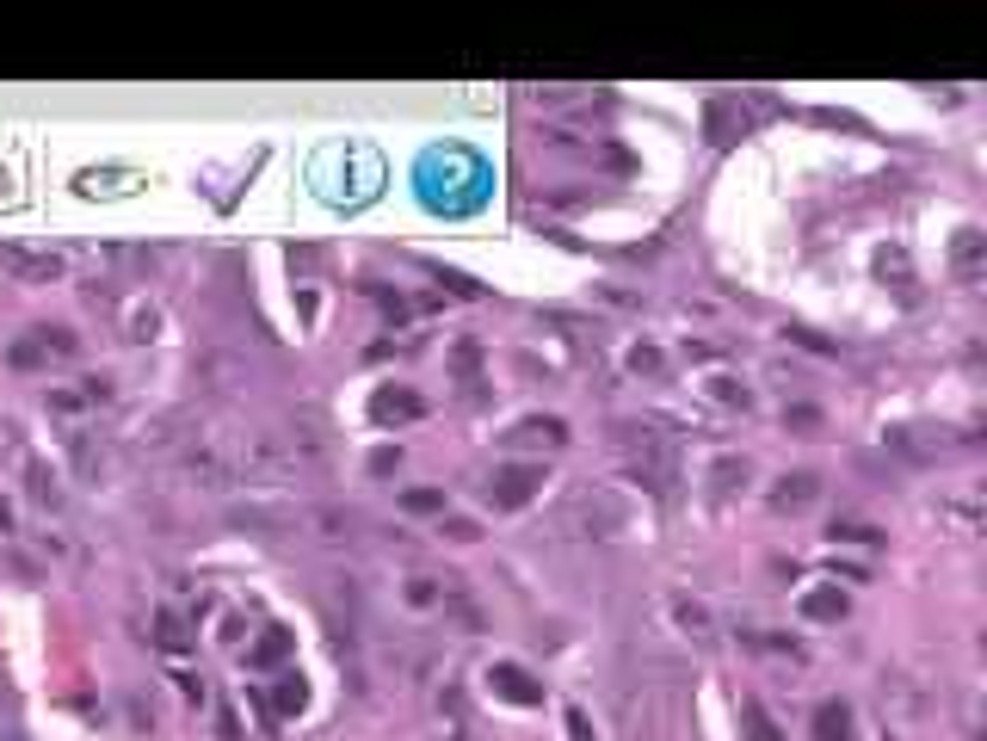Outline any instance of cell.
<instances>
[{"instance_id":"836d02e7","label":"cell","mask_w":987,"mask_h":741,"mask_svg":"<svg viewBox=\"0 0 987 741\" xmlns=\"http://www.w3.org/2000/svg\"><path fill=\"white\" fill-rule=\"evenodd\" d=\"M833 538H858V544H876L870 525H833Z\"/></svg>"},{"instance_id":"30bf717a","label":"cell","mask_w":987,"mask_h":741,"mask_svg":"<svg viewBox=\"0 0 987 741\" xmlns=\"http://www.w3.org/2000/svg\"><path fill=\"white\" fill-rule=\"evenodd\" d=\"M198 371H204V390H235V383H241V371H247V365L235 359V352H210V359H204Z\"/></svg>"},{"instance_id":"7a4b0ae2","label":"cell","mask_w":987,"mask_h":741,"mask_svg":"<svg viewBox=\"0 0 987 741\" xmlns=\"http://www.w3.org/2000/svg\"><path fill=\"white\" fill-rule=\"evenodd\" d=\"M315 192L327 204H346V210L371 204L383 192V155L371 143H327L315 155Z\"/></svg>"},{"instance_id":"7402d4cb","label":"cell","mask_w":987,"mask_h":741,"mask_svg":"<svg viewBox=\"0 0 987 741\" xmlns=\"http://www.w3.org/2000/svg\"><path fill=\"white\" fill-rule=\"evenodd\" d=\"M303 698H309V692H303V680H297V674H284V680H278V692H272V711H278V717H297V711H303Z\"/></svg>"},{"instance_id":"1f68e13d","label":"cell","mask_w":987,"mask_h":741,"mask_svg":"<svg viewBox=\"0 0 987 741\" xmlns=\"http://www.w3.org/2000/svg\"><path fill=\"white\" fill-rule=\"evenodd\" d=\"M438 593H445L438 581H408V599H414V606H438Z\"/></svg>"},{"instance_id":"d6986e66","label":"cell","mask_w":987,"mask_h":741,"mask_svg":"<svg viewBox=\"0 0 987 741\" xmlns=\"http://www.w3.org/2000/svg\"><path fill=\"white\" fill-rule=\"evenodd\" d=\"M31 340H38V346L50 352V359H75V352H81V340H75V334H68V328H50V322H44V328H31Z\"/></svg>"},{"instance_id":"f546056e","label":"cell","mask_w":987,"mask_h":741,"mask_svg":"<svg viewBox=\"0 0 987 741\" xmlns=\"http://www.w3.org/2000/svg\"><path fill=\"white\" fill-rule=\"evenodd\" d=\"M105 173H118V167H105ZM81 192H136V180H75Z\"/></svg>"},{"instance_id":"2e32d148","label":"cell","mask_w":987,"mask_h":741,"mask_svg":"<svg viewBox=\"0 0 987 741\" xmlns=\"http://www.w3.org/2000/svg\"><path fill=\"white\" fill-rule=\"evenodd\" d=\"M815 488H821L815 476H784V482L772 488V507H809V501H815Z\"/></svg>"},{"instance_id":"d4e9b609","label":"cell","mask_w":987,"mask_h":741,"mask_svg":"<svg viewBox=\"0 0 987 741\" xmlns=\"http://www.w3.org/2000/svg\"><path fill=\"white\" fill-rule=\"evenodd\" d=\"M747 488V457H722V464H716V494H728V488Z\"/></svg>"},{"instance_id":"6da1fadb","label":"cell","mask_w":987,"mask_h":741,"mask_svg":"<svg viewBox=\"0 0 987 741\" xmlns=\"http://www.w3.org/2000/svg\"><path fill=\"white\" fill-rule=\"evenodd\" d=\"M414 186L432 210H475L488 198V161L463 149V143H445V149H426L420 167H414Z\"/></svg>"},{"instance_id":"4fadbf2b","label":"cell","mask_w":987,"mask_h":741,"mask_svg":"<svg viewBox=\"0 0 987 741\" xmlns=\"http://www.w3.org/2000/svg\"><path fill=\"white\" fill-rule=\"evenodd\" d=\"M401 513H414V519H445V488H408V494H401Z\"/></svg>"},{"instance_id":"5bb4252c","label":"cell","mask_w":987,"mask_h":741,"mask_svg":"<svg viewBox=\"0 0 987 741\" xmlns=\"http://www.w3.org/2000/svg\"><path fill=\"white\" fill-rule=\"evenodd\" d=\"M741 741H784V729H778V723H772V717H765L759 704L747 698V704H741Z\"/></svg>"},{"instance_id":"8d00e7d4","label":"cell","mask_w":987,"mask_h":741,"mask_svg":"<svg viewBox=\"0 0 987 741\" xmlns=\"http://www.w3.org/2000/svg\"><path fill=\"white\" fill-rule=\"evenodd\" d=\"M0 532H13V513H7V501H0Z\"/></svg>"},{"instance_id":"603a6c76","label":"cell","mask_w":987,"mask_h":741,"mask_svg":"<svg viewBox=\"0 0 987 741\" xmlns=\"http://www.w3.org/2000/svg\"><path fill=\"white\" fill-rule=\"evenodd\" d=\"M784 427H790V433H821V408H815V402H790V408H784Z\"/></svg>"},{"instance_id":"4316f807","label":"cell","mask_w":987,"mask_h":741,"mask_svg":"<svg viewBox=\"0 0 987 741\" xmlns=\"http://www.w3.org/2000/svg\"><path fill=\"white\" fill-rule=\"evenodd\" d=\"M451 365H457V377H475V371H482V346H475V340H457Z\"/></svg>"},{"instance_id":"d6a6232c","label":"cell","mask_w":987,"mask_h":741,"mask_svg":"<svg viewBox=\"0 0 987 741\" xmlns=\"http://www.w3.org/2000/svg\"><path fill=\"white\" fill-rule=\"evenodd\" d=\"M568 735H574V741H593V723H587V711H568Z\"/></svg>"},{"instance_id":"e0dca14e","label":"cell","mask_w":987,"mask_h":741,"mask_svg":"<svg viewBox=\"0 0 987 741\" xmlns=\"http://www.w3.org/2000/svg\"><path fill=\"white\" fill-rule=\"evenodd\" d=\"M432 278H438V285H445L451 297H463V303H482V297H488V285H475V278H463L457 266H432Z\"/></svg>"},{"instance_id":"277c9868","label":"cell","mask_w":987,"mask_h":741,"mask_svg":"<svg viewBox=\"0 0 987 741\" xmlns=\"http://www.w3.org/2000/svg\"><path fill=\"white\" fill-rule=\"evenodd\" d=\"M488 692L506 698V704H525V711H537V704H543V680H531L519 661H494L488 667Z\"/></svg>"},{"instance_id":"f1b7e54d","label":"cell","mask_w":987,"mask_h":741,"mask_svg":"<svg viewBox=\"0 0 987 741\" xmlns=\"http://www.w3.org/2000/svg\"><path fill=\"white\" fill-rule=\"evenodd\" d=\"M445 532H451L457 544H475V538H482V525H475V519H457V513H445Z\"/></svg>"},{"instance_id":"3957f363","label":"cell","mask_w":987,"mask_h":741,"mask_svg":"<svg viewBox=\"0 0 987 741\" xmlns=\"http://www.w3.org/2000/svg\"><path fill=\"white\" fill-rule=\"evenodd\" d=\"M543 464H506V470H494V482H488V501H494V513H519V507H531L537 501V488H543Z\"/></svg>"},{"instance_id":"4dcf8cb0","label":"cell","mask_w":987,"mask_h":741,"mask_svg":"<svg viewBox=\"0 0 987 741\" xmlns=\"http://www.w3.org/2000/svg\"><path fill=\"white\" fill-rule=\"evenodd\" d=\"M155 637H161V643L173 649V643H186V624H179L173 612H161V624H155Z\"/></svg>"},{"instance_id":"44dd1931","label":"cell","mask_w":987,"mask_h":741,"mask_svg":"<svg viewBox=\"0 0 987 741\" xmlns=\"http://www.w3.org/2000/svg\"><path fill=\"white\" fill-rule=\"evenodd\" d=\"M950 260H957V272H963V278H975V266H981V229H963V235H957V247H950Z\"/></svg>"},{"instance_id":"9c48e42d","label":"cell","mask_w":987,"mask_h":741,"mask_svg":"<svg viewBox=\"0 0 987 741\" xmlns=\"http://www.w3.org/2000/svg\"><path fill=\"white\" fill-rule=\"evenodd\" d=\"M290 649H297V637L284 624H266V637L247 649V667H278V661H290Z\"/></svg>"},{"instance_id":"e575fe53","label":"cell","mask_w":987,"mask_h":741,"mask_svg":"<svg viewBox=\"0 0 987 741\" xmlns=\"http://www.w3.org/2000/svg\"><path fill=\"white\" fill-rule=\"evenodd\" d=\"M371 470H377V476H389V470H401V451H377V457H371Z\"/></svg>"},{"instance_id":"5b68a950","label":"cell","mask_w":987,"mask_h":741,"mask_svg":"<svg viewBox=\"0 0 987 741\" xmlns=\"http://www.w3.org/2000/svg\"><path fill=\"white\" fill-rule=\"evenodd\" d=\"M0 266H13L19 278L44 285V278L62 272V254H50V247H31V241H0Z\"/></svg>"},{"instance_id":"d590c367","label":"cell","mask_w":987,"mask_h":741,"mask_svg":"<svg viewBox=\"0 0 987 741\" xmlns=\"http://www.w3.org/2000/svg\"><path fill=\"white\" fill-rule=\"evenodd\" d=\"M50 408H62V414H81V396H68V390H56V396H50Z\"/></svg>"},{"instance_id":"83f0119b","label":"cell","mask_w":987,"mask_h":741,"mask_svg":"<svg viewBox=\"0 0 987 741\" xmlns=\"http://www.w3.org/2000/svg\"><path fill=\"white\" fill-rule=\"evenodd\" d=\"M630 371H642V377H661V352H654V346H636V352H630Z\"/></svg>"},{"instance_id":"8992f818","label":"cell","mask_w":987,"mask_h":741,"mask_svg":"<svg viewBox=\"0 0 987 741\" xmlns=\"http://www.w3.org/2000/svg\"><path fill=\"white\" fill-rule=\"evenodd\" d=\"M420 414H426V402H420V390H408V383H383V390L371 396L377 427H401V420H420Z\"/></svg>"},{"instance_id":"9a60e30c","label":"cell","mask_w":987,"mask_h":741,"mask_svg":"<svg viewBox=\"0 0 987 741\" xmlns=\"http://www.w3.org/2000/svg\"><path fill=\"white\" fill-rule=\"evenodd\" d=\"M364 297H371V303L389 315V322H408V315H414V303L401 297V291H389V285H377V278H364Z\"/></svg>"},{"instance_id":"ffe728a7","label":"cell","mask_w":987,"mask_h":741,"mask_svg":"<svg viewBox=\"0 0 987 741\" xmlns=\"http://www.w3.org/2000/svg\"><path fill=\"white\" fill-rule=\"evenodd\" d=\"M7 365H13V371H44V365H50V352L25 334V340H13V346H7Z\"/></svg>"},{"instance_id":"484cf974","label":"cell","mask_w":987,"mask_h":741,"mask_svg":"<svg viewBox=\"0 0 987 741\" xmlns=\"http://www.w3.org/2000/svg\"><path fill=\"white\" fill-rule=\"evenodd\" d=\"M784 334H790V340H796V346H809V352H821V359H833V352H839V346H833V340H821V334H815V328H802V322H790V328H784Z\"/></svg>"},{"instance_id":"cb8c5ba5","label":"cell","mask_w":987,"mask_h":741,"mask_svg":"<svg viewBox=\"0 0 987 741\" xmlns=\"http://www.w3.org/2000/svg\"><path fill=\"white\" fill-rule=\"evenodd\" d=\"M704 390H710V402H722V408H747V390H741L735 377H710Z\"/></svg>"},{"instance_id":"52a82bcc","label":"cell","mask_w":987,"mask_h":741,"mask_svg":"<svg viewBox=\"0 0 987 741\" xmlns=\"http://www.w3.org/2000/svg\"><path fill=\"white\" fill-rule=\"evenodd\" d=\"M506 445H543V451H556V445H568V427L556 414H531V420H519L513 433H506Z\"/></svg>"},{"instance_id":"ba28073f","label":"cell","mask_w":987,"mask_h":741,"mask_svg":"<svg viewBox=\"0 0 987 741\" xmlns=\"http://www.w3.org/2000/svg\"><path fill=\"white\" fill-rule=\"evenodd\" d=\"M846 612H852V599L839 587H809L802 593V618H815V624H839Z\"/></svg>"},{"instance_id":"7c38bea8","label":"cell","mask_w":987,"mask_h":741,"mask_svg":"<svg viewBox=\"0 0 987 741\" xmlns=\"http://www.w3.org/2000/svg\"><path fill=\"white\" fill-rule=\"evenodd\" d=\"M815 741H852V711L846 704H821L815 711Z\"/></svg>"},{"instance_id":"8fae6325","label":"cell","mask_w":987,"mask_h":741,"mask_svg":"<svg viewBox=\"0 0 987 741\" xmlns=\"http://www.w3.org/2000/svg\"><path fill=\"white\" fill-rule=\"evenodd\" d=\"M438 599H445V618H451L457 630H482V624H488V618H482V606H475V599H469L463 587H445Z\"/></svg>"},{"instance_id":"ac0fdd59","label":"cell","mask_w":987,"mask_h":741,"mask_svg":"<svg viewBox=\"0 0 987 741\" xmlns=\"http://www.w3.org/2000/svg\"><path fill=\"white\" fill-rule=\"evenodd\" d=\"M673 618H679V630H685V637H698V643H710V637H716L710 612H704V606H691V599H679V606H673Z\"/></svg>"}]
</instances>
